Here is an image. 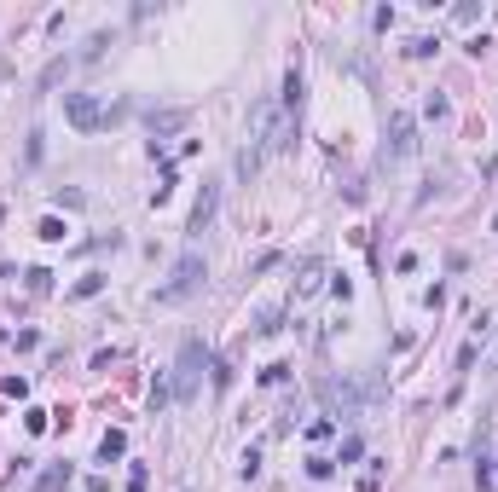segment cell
Wrapping results in <instances>:
<instances>
[{
  "mask_svg": "<svg viewBox=\"0 0 498 492\" xmlns=\"http://www.w3.org/2000/svg\"><path fill=\"white\" fill-rule=\"evenodd\" d=\"M99 290H105V278H99V273H87V278H81L70 295H81V301H87V295H99Z\"/></svg>",
  "mask_w": 498,
  "mask_h": 492,
  "instance_id": "9c48e42d",
  "label": "cell"
},
{
  "mask_svg": "<svg viewBox=\"0 0 498 492\" xmlns=\"http://www.w3.org/2000/svg\"><path fill=\"white\" fill-rule=\"evenodd\" d=\"M377 486H383V464H371L365 475H359V492H377Z\"/></svg>",
  "mask_w": 498,
  "mask_h": 492,
  "instance_id": "30bf717a",
  "label": "cell"
},
{
  "mask_svg": "<svg viewBox=\"0 0 498 492\" xmlns=\"http://www.w3.org/2000/svg\"><path fill=\"white\" fill-rule=\"evenodd\" d=\"M284 145H290V116H284V105H273V99L249 105V145H244L238 168L255 174L261 157H273V151H284Z\"/></svg>",
  "mask_w": 498,
  "mask_h": 492,
  "instance_id": "6da1fadb",
  "label": "cell"
},
{
  "mask_svg": "<svg viewBox=\"0 0 498 492\" xmlns=\"http://www.w3.org/2000/svg\"><path fill=\"white\" fill-rule=\"evenodd\" d=\"M197 371H203V347L186 342L180 347V377H174V399H192L197 394Z\"/></svg>",
  "mask_w": 498,
  "mask_h": 492,
  "instance_id": "277c9868",
  "label": "cell"
},
{
  "mask_svg": "<svg viewBox=\"0 0 498 492\" xmlns=\"http://www.w3.org/2000/svg\"><path fill=\"white\" fill-rule=\"evenodd\" d=\"M412 151H417V127H412L405 110H394V122H388V157L400 162V157H412Z\"/></svg>",
  "mask_w": 498,
  "mask_h": 492,
  "instance_id": "5b68a950",
  "label": "cell"
},
{
  "mask_svg": "<svg viewBox=\"0 0 498 492\" xmlns=\"http://www.w3.org/2000/svg\"><path fill=\"white\" fill-rule=\"evenodd\" d=\"M122 452H128V434H122V429H105V440H99V458L110 464V458H122Z\"/></svg>",
  "mask_w": 498,
  "mask_h": 492,
  "instance_id": "52a82bcc",
  "label": "cell"
},
{
  "mask_svg": "<svg viewBox=\"0 0 498 492\" xmlns=\"http://www.w3.org/2000/svg\"><path fill=\"white\" fill-rule=\"evenodd\" d=\"M64 116H70L76 133H99V127H110V110H105L93 93H64Z\"/></svg>",
  "mask_w": 498,
  "mask_h": 492,
  "instance_id": "3957f363",
  "label": "cell"
},
{
  "mask_svg": "<svg viewBox=\"0 0 498 492\" xmlns=\"http://www.w3.org/2000/svg\"><path fill=\"white\" fill-rule=\"evenodd\" d=\"M0 394H12V399H24V394H29V382H24V377H6V382H0Z\"/></svg>",
  "mask_w": 498,
  "mask_h": 492,
  "instance_id": "7c38bea8",
  "label": "cell"
},
{
  "mask_svg": "<svg viewBox=\"0 0 498 492\" xmlns=\"http://www.w3.org/2000/svg\"><path fill=\"white\" fill-rule=\"evenodd\" d=\"M307 475H313V481H331V475H336V458H307Z\"/></svg>",
  "mask_w": 498,
  "mask_h": 492,
  "instance_id": "ba28073f",
  "label": "cell"
},
{
  "mask_svg": "<svg viewBox=\"0 0 498 492\" xmlns=\"http://www.w3.org/2000/svg\"><path fill=\"white\" fill-rule=\"evenodd\" d=\"M24 429L29 434H47V412H24Z\"/></svg>",
  "mask_w": 498,
  "mask_h": 492,
  "instance_id": "8fae6325",
  "label": "cell"
},
{
  "mask_svg": "<svg viewBox=\"0 0 498 492\" xmlns=\"http://www.w3.org/2000/svg\"><path fill=\"white\" fill-rule=\"evenodd\" d=\"M492 232H498V220H492Z\"/></svg>",
  "mask_w": 498,
  "mask_h": 492,
  "instance_id": "4fadbf2b",
  "label": "cell"
},
{
  "mask_svg": "<svg viewBox=\"0 0 498 492\" xmlns=\"http://www.w3.org/2000/svg\"><path fill=\"white\" fill-rule=\"evenodd\" d=\"M214 209H220V186H203V197H197V209H192V232H209Z\"/></svg>",
  "mask_w": 498,
  "mask_h": 492,
  "instance_id": "8992f818",
  "label": "cell"
},
{
  "mask_svg": "<svg viewBox=\"0 0 498 492\" xmlns=\"http://www.w3.org/2000/svg\"><path fill=\"white\" fill-rule=\"evenodd\" d=\"M203 278H209V273H203V255H180V261H174V273H168V284L157 290V301H162V307L186 301V295H192Z\"/></svg>",
  "mask_w": 498,
  "mask_h": 492,
  "instance_id": "7a4b0ae2",
  "label": "cell"
}]
</instances>
